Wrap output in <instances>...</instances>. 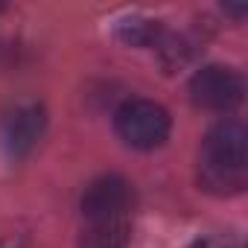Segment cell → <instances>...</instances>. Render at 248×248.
<instances>
[{"label": "cell", "instance_id": "7", "mask_svg": "<svg viewBox=\"0 0 248 248\" xmlns=\"http://www.w3.org/2000/svg\"><path fill=\"white\" fill-rule=\"evenodd\" d=\"M193 248H242V242L233 239V236H204Z\"/></svg>", "mask_w": 248, "mask_h": 248}, {"label": "cell", "instance_id": "3", "mask_svg": "<svg viewBox=\"0 0 248 248\" xmlns=\"http://www.w3.org/2000/svg\"><path fill=\"white\" fill-rule=\"evenodd\" d=\"M245 82L233 67L207 64L190 79V99L204 111H233L242 102Z\"/></svg>", "mask_w": 248, "mask_h": 248}, {"label": "cell", "instance_id": "2", "mask_svg": "<svg viewBox=\"0 0 248 248\" xmlns=\"http://www.w3.org/2000/svg\"><path fill=\"white\" fill-rule=\"evenodd\" d=\"M114 129L132 149H158L167 143L172 120L170 111L152 99H126L114 114Z\"/></svg>", "mask_w": 248, "mask_h": 248}, {"label": "cell", "instance_id": "5", "mask_svg": "<svg viewBox=\"0 0 248 248\" xmlns=\"http://www.w3.org/2000/svg\"><path fill=\"white\" fill-rule=\"evenodd\" d=\"M41 132H44V108L32 102L18 105L3 120V143L15 158L27 155L35 146V140L41 138Z\"/></svg>", "mask_w": 248, "mask_h": 248}, {"label": "cell", "instance_id": "6", "mask_svg": "<svg viewBox=\"0 0 248 248\" xmlns=\"http://www.w3.org/2000/svg\"><path fill=\"white\" fill-rule=\"evenodd\" d=\"M129 239H132L129 219H99L82 228L76 248H126Z\"/></svg>", "mask_w": 248, "mask_h": 248}, {"label": "cell", "instance_id": "4", "mask_svg": "<svg viewBox=\"0 0 248 248\" xmlns=\"http://www.w3.org/2000/svg\"><path fill=\"white\" fill-rule=\"evenodd\" d=\"M135 204V187L123 175H102L82 193V216L88 222L99 219H129Z\"/></svg>", "mask_w": 248, "mask_h": 248}, {"label": "cell", "instance_id": "1", "mask_svg": "<svg viewBox=\"0 0 248 248\" xmlns=\"http://www.w3.org/2000/svg\"><path fill=\"white\" fill-rule=\"evenodd\" d=\"M199 181L216 196L242 193L248 181V132L239 120H222L202 140Z\"/></svg>", "mask_w": 248, "mask_h": 248}]
</instances>
